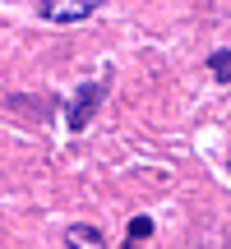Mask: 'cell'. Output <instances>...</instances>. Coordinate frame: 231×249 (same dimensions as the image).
Masks as SVG:
<instances>
[{
  "mask_svg": "<svg viewBox=\"0 0 231 249\" xmlns=\"http://www.w3.org/2000/svg\"><path fill=\"white\" fill-rule=\"evenodd\" d=\"M102 92H107V83H83V88H74V102H70V129L79 134V129H88V120L97 116V107H102Z\"/></svg>",
  "mask_w": 231,
  "mask_h": 249,
  "instance_id": "6da1fadb",
  "label": "cell"
},
{
  "mask_svg": "<svg viewBox=\"0 0 231 249\" xmlns=\"http://www.w3.org/2000/svg\"><path fill=\"white\" fill-rule=\"evenodd\" d=\"M93 9H97L93 0H42V5H37V14L51 18V23H79V18H88Z\"/></svg>",
  "mask_w": 231,
  "mask_h": 249,
  "instance_id": "7a4b0ae2",
  "label": "cell"
},
{
  "mask_svg": "<svg viewBox=\"0 0 231 249\" xmlns=\"http://www.w3.org/2000/svg\"><path fill=\"white\" fill-rule=\"evenodd\" d=\"M65 240H70V249H107V235L97 226H88V222H74L65 231Z\"/></svg>",
  "mask_w": 231,
  "mask_h": 249,
  "instance_id": "3957f363",
  "label": "cell"
},
{
  "mask_svg": "<svg viewBox=\"0 0 231 249\" xmlns=\"http://www.w3.org/2000/svg\"><path fill=\"white\" fill-rule=\"evenodd\" d=\"M148 235H153V222H148V217H134V222H130V249H139Z\"/></svg>",
  "mask_w": 231,
  "mask_h": 249,
  "instance_id": "277c9868",
  "label": "cell"
},
{
  "mask_svg": "<svg viewBox=\"0 0 231 249\" xmlns=\"http://www.w3.org/2000/svg\"><path fill=\"white\" fill-rule=\"evenodd\" d=\"M208 70H213L217 79H231V51H213L208 55Z\"/></svg>",
  "mask_w": 231,
  "mask_h": 249,
  "instance_id": "5b68a950",
  "label": "cell"
},
{
  "mask_svg": "<svg viewBox=\"0 0 231 249\" xmlns=\"http://www.w3.org/2000/svg\"><path fill=\"white\" fill-rule=\"evenodd\" d=\"M227 166H231V161H227Z\"/></svg>",
  "mask_w": 231,
  "mask_h": 249,
  "instance_id": "8992f818",
  "label": "cell"
}]
</instances>
